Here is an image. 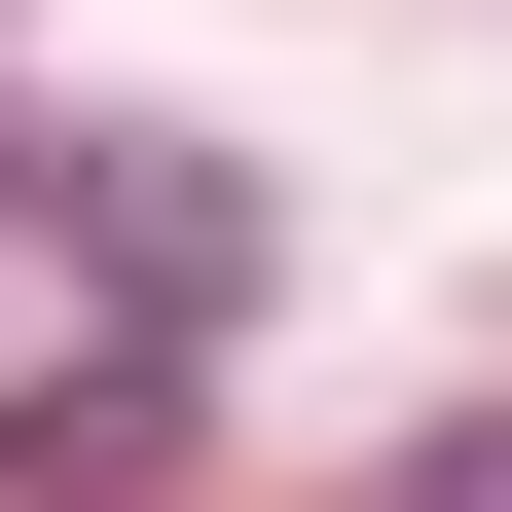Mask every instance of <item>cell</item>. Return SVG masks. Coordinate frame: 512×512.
Returning <instances> with one entry per match:
<instances>
[{
  "label": "cell",
  "mask_w": 512,
  "mask_h": 512,
  "mask_svg": "<svg viewBox=\"0 0 512 512\" xmlns=\"http://www.w3.org/2000/svg\"><path fill=\"white\" fill-rule=\"evenodd\" d=\"M183 476V330H110V366H0V512H147Z\"/></svg>",
  "instance_id": "obj_1"
},
{
  "label": "cell",
  "mask_w": 512,
  "mask_h": 512,
  "mask_svg": "<svg viewBox=\"0 0 512 512\" xmlns=\"http://www.w3.org/2000/svg\"><path fill=\"white\" fill-rule=\"evenodd\" d=\"M403 512H512V439H439V476H403Z\"/></svg>",
  "instance_id": "obj_2"
},
{
  "label": "cell",
  "mask_w": 512,
  "mask_h": 512,
  "mask_svg": "<svg viewBox=\"0 0 512 512\" xmlns=\"http://www.w3.org/2000/svg\"><path fill=\"white\" fill-rule=\"evenodd\" d=\"M0 220H37V110H0Z\"/></svg>",
  "instance_id": "obj_3"
}]
</instances>
